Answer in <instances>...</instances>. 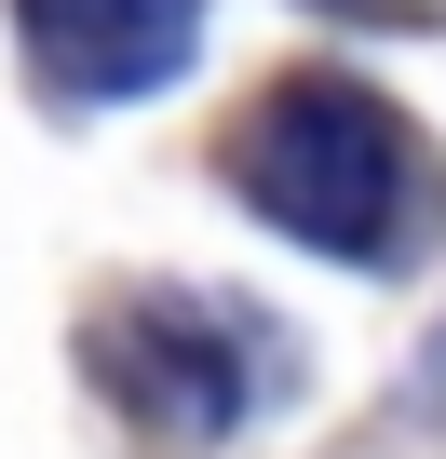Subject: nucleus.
<instances>
[{
    "mask_svg": "<svg viewBox=\"0 0 446 459\" xmlns=\"http://www.w3.org/2000/svg\"><path fill=\"white\" fill-rule=\"evenodd\" d=\"M14 28H28V68L55 95H149L189 68L203 0H14Z\"/></svg>",
    "mask_w": 446,
    "mask_h": 459,
    "instance_id": "nucleus-3",
    "label": "nucleus"
},
{
    "mask_svg": "<svg viewBox=\"0 0 446 459\" xmlns=\"http://www.w3.org/2000/svg\"><path fill=\"white\" fill-rule=\"evenodd\" d=\"M231 189L311 257H352V271H392L419 230H433V162L406 135L392 95L338 82V68H298L271 82L244 122H231Z\"/></svg>",
    "mask_w": 446,
    "mask_h": 459,
    "instance_id": "nucleus-1",
    "label": "nucleus"
},
{
    "mask_svg": "<svg viewBox=\"0 0 446 459\" xmlns=\"http://www.w3.org/2000/svg\"><path fill=\"white\" fill-rule=\"evenodd\" d=\"M338 14H365V0H338Z\"/></svg>",
    "mask_w": 446,
    "mask_h": 459,
    "instance_id": "nucleus-4",
    "label": "nucleus"
},
{
    "mask_svg": "<svg viewBox=\"0 0 446 459\" xmlns=\"http://www.w3.org/2000/svg\"><path fill=\"white\" fill-rule=\"evenodd\" d=\"M82 365H95V392L136 419L149 459H216V446L258 419L284 338H271L258 311H231V298H203V284H136V298H109V311L82 325Z\"/></svg>",
    "mask_w": 446,
    "mask_h": 459,
    "instance_id": "nucleus-2",
    "label": "nucleus"
}]
</instances>
